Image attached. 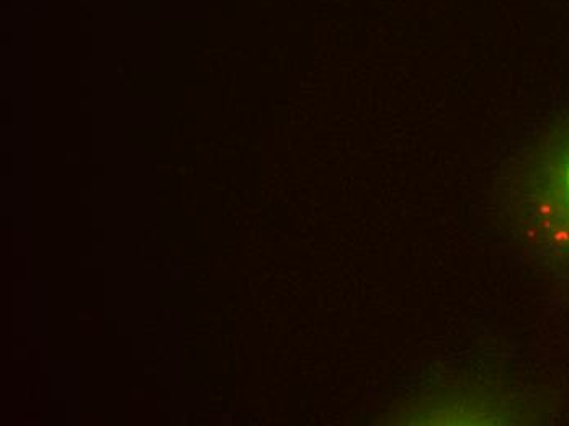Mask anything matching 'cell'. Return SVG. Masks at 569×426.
<instances>
[{
    "instance_id": "1",
    "label": "cell",
    "mask_w": 569,
    "mask_h": 426,
    "mask_svg": "<svg viewBox=\"0 0 569 426\" xmlns=\"http://www.w3.org/2000/svg\"><path fill=\"white\" fill-rule=\"evenodd\" d=\"M565 186H567V196H568V200H569V162H568V168H567V184H565Z\"/></svg>"
}]
</instances>
